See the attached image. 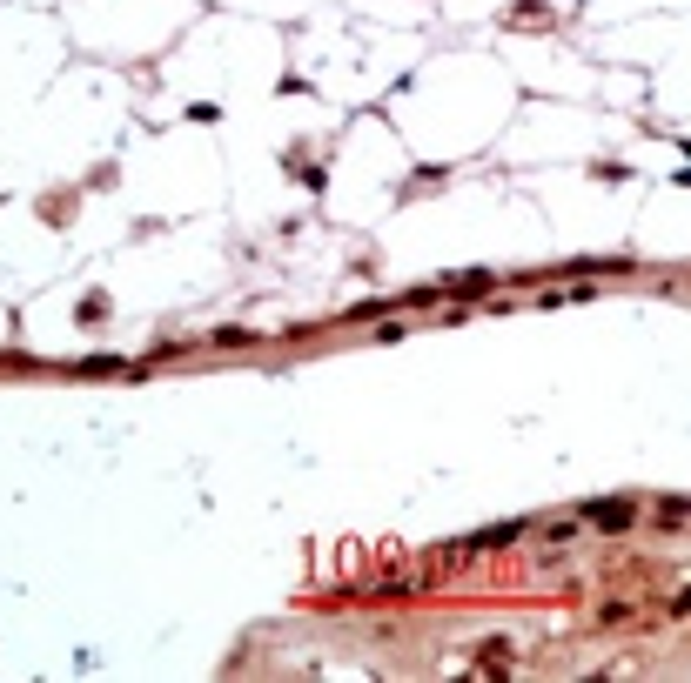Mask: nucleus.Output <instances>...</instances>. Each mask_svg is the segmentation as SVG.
Returning <instances> with one entry per match:
<instances>
[{
  "mask_svg": "<svg viewBox=\"0 0 691 683\" xmlns=\"http://www.w3.org/2000/svg\"><path fill=\"white\" fill-rule=\"evenodd\" d=\"M577 516L590 523V530H604V536H617V530H631L638 523V503H625V496H604V503H584Z\"/></svg>",
  "mask_w": 691,
  "mask_h": 683,
  "instance_id": "nucleus-1",
  "label": "nucleus"
},
{
  "mask_svg": "<svg viewBox=\"0 0 691 683\" xmlns=\"http://www.w3.org/2000/svg\"><path fill=\"white\" fill-rule=\"evenodd\" d=\"M658 523H665V530H685V503H678V496H671V503H658Z\"/></svg>",
  "mask_w": 691,
  "mask_h": 683,
  "instance_id": "nucleus-2",
  "label": "nucleus"
}]
</instances>
